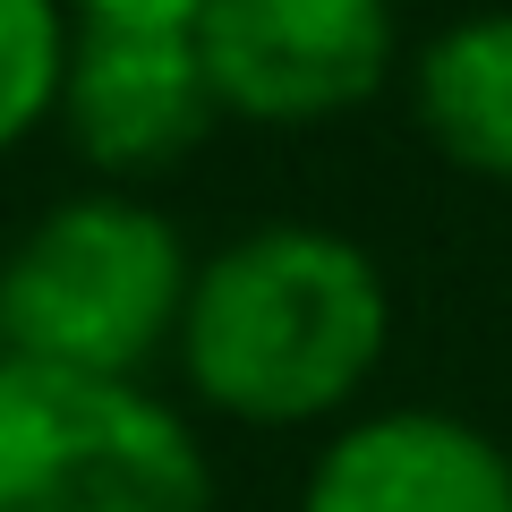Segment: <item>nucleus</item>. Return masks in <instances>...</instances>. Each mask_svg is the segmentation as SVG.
I'll return each mask as SVG.
<instances>
[{
    "label": "nucleus",
    "instance_id": "f257e3e1",
    "mask_svg": "<svg viewBox=\"0 0 512 512\" xmlns=\"http://www.w3.org/2000/svg\"><path fill=\"white\" fill-rule=\"evenodd\" d=\"M393 291L376 256L325 222H256L188 282L180 359L197 402L239 427H316L376 376Z\"/></svg>",
    "mask_w": 512,
    "mask_h": 512
},
{
    "label": "nucleus",
    "instance_id": "f03ea898",
    "mask_svg": "<svg viewBox=\"0 0 512 512\" xmlns=\"http://www.w3.org/2000/svg\"><path fill=\"white\" fill-rule=\"evenodd\" d=\"M197 256L180 248L163 205L137 188L60 197L0 265V350L86 376H146L180 342Z\"/></svg>",
    "mask_w": 512,
    "mask_h": 512
},
{
    "label": "nucleus",
    "instance_id": "7ed1b4c3",
    "mask_svg": "<svg viewBox=\"0 0 512 512\" xmlns=\"http://www.w3.org/2000/svg\"><path fill=\"white\" fill-rule=\"evenodd\" d=\"M0 512H214V470L146 376L0 350Z\"/></svg>",
    "mask_w": 512,
    "mask_h": 512
},
{
    "label": "nucleus",
    "instance_id": "20e7f679",
    "mask_svg": "<svg viewBox=\"0 0 512 512\" xmlns=\"http://www.w3.org/2000/svg\"><path fill=\"white\" fill-rule=\"evenodd\" d=\"M197 52L239 120H342L393 77V0H205Z\"/></svg>",
    "mask_w": 512,
    "mask_h": 512
},
{
    "label": "nucleus",
    "instance_id": "39448f33",
    "mask_svg": "<svg viewBox=\"0 0 512 512\" xmlns=\"http://www.w3.org/2000/svg\"><path fill=\"white\" fill-rule=\"evenodd\" d=\"M52 120L111 188L188 163L205 146V128L222 120L197 26H69Z\"/></svg>",
    "mask_w": 512,
    "mask_h": 512
},
{
    "label": "nucleus",
    "instance_id": "423d86ee",
    "mask_svg": "<svg viewBox=\"0 0 512 512\" xmlns=\"http://www.w3.org/2000/svg\"><path fill=\"white\" fill-rule=\"evenodd\" d=\"M299 512H512V453L461 410H376L333 427Z\"/></svg>",
    "mask_w": 512,
    "mask_h": 512
},
{
    "label": "nucleus",
    "instance_id": "0eeeda50",
    "mask_svg": "<svg viewBox=\"0 0 512 512\" xmlns=\"http://www.w3.org/2000/svg\"><path fill=\"white\" fill-rule=\"evenodd\" d=\"M419 128L478 180H512V9L444 26L410 77Z\"/></svg>",
    "mask_w": 512,
    "mask_h": 512
},
{
    "label": "nucleus",
    "instance_id": "6e6552de",
    "mask_svg": "<svg viewBox=\"0 0 512 512\" xmlns=\"http://www.w3.org/2000/svg\"><path fill=\"white\" fill-rule=\"evenodd\" d=\"M69 9L60 0H0V154L35 137L60 103V69H69Z\"/></svg>",
    "mask_w": 512,
    "mask_h": 512
},
{
    "label": "nucleus",
    "instance_id": "1a4fd4ad",
    "mask_svg": "<svg viewBox=\"0 0 512 512\" xmlns=\"http://www.w3.org/2000/svg\"><path fill=\"white\" fill-rule=\"evenodd\" d=\"M77 26H197L205 0H60Z\"/></svg>",
    "mask_w": 512,
    "mask_h": 512
}]
</instances>
